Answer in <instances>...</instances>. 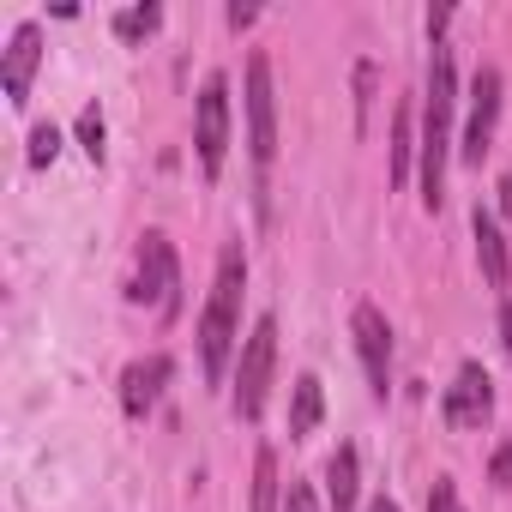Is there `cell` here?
Listing matches in <instances>:
<instances>
[{"label":"cell","mask_w":512,"mask_h":512,"mask_svg":"<svg viewBox=\"0 0 512 512\" xmlns=\"http://www.w3.org/2000/svg\"><path fill=\"white\" fill-rule=\"evenodd\" d=\"M452 103H458V73H452V49L434 43L428 61V109H422V205L440 211L446 199V145H452Z\"/></svg>","instance_id":"obj_1"},{"label":"cell","mask_w":512,"mask_h":512,"mask_svg":"<svg viewBox=\"0 0 512 512\" xmlns=\"http://www.w3.org/2000/svg\"><path fill=\"white\" fill-rule=\"evenodd\" d=\"M241 284H247V260H241V247L229 241V247H223V260H217L211 302H205V314H199V362H205V380H211V386H223V374H229V356H235Z\"/></svg>","instance_id":"obj_2"},{"label":"cell","mask_w":512,"mask_h":512,"mask_svg":"<svg viewBox=\"0 0 512 512\" xmlns=\"http://www.w3.org/2000/svg\"><path fill=\"white\" fill-rule=\"evenodd\" d=\"M133 302H151L163 320L181 314V260H175V241L163 229L139 235V266H133Z\"/></svg>","instance_id":"obj_3"},{"label":"cell","mask_w":512,"mask_h":512,"mask_svg":"<svg viewBox=\"0 0 512 512\" xmlns=\"http://www.w3.org/2000/svg\"><path fill=\"white\" fill-rule=\"evenodd\" d=\"M272 368H278V320L260 314V320H253V332H247V344H241V368H235V416L241 422H260Z\"/></svg>","instance_id":"obj_4"},{"label":"cell","mask_w":512,"mask_h":512,"mask_svg":"<svg viewBox=\"0 0 512 512\" xmlns=\"http://www.w3.org/2000/svg\"><path fill=\"white\" fill-rule=\"evenodd\" d=\"M193 145H199V169L217 181L223 157H229V79L211 73L199 85V109H193Z\"/></svg>","instance_id":"obj_5"},{"label":"cell","mask_w":512,"mask_h":512,"mask_svg":"<svg viewBox=\"0 0 512 512\" xmlns=\"http://www.w3.org/2000/svg\"><path fill=\"white\" fill-rule=\"evenodd\" d=\"M247 151L260 169L278 157V103H272V61L266 55L247 61Z\"/></svg>","instance_id":"obj_6"},{"label":"cell","mask_w":512,"mask_h":512,"mask_svg":"<svg viewBox=\"0 0 512 512\" xmlns=\"http://www.w3.org/2000/svg\"><path fill=\"white\" fill-rule=\"evenodd\" d=\"M440 416H446V428H458V434H470V428H482V422L494 416V386H488L482 362H464V368H458V380L446 386Z\"/></svg>","instance_id":"obj_7"},{"label":"cell","mask_w":512,"mask_h":512,"mask_svg":"<svg viewBox=\"0 0 512 512\" xmlns=\"http://www.w3.org/2000/svg\"><path fill=\"white\" fill-rule=\"evenodd\" d=\"M494 127H500V73L482 67L476 85H470V121H464V163H482L494 151Z\"/></svg>","instance_id":"obj_8"},{"label":"cell","mask_w":512,"mask_h":512,"mask_svg":"<svg viewBox=\"0 0 512 512\" xmlns=\"http://www.w3.org/2000/svg\"><path fill=\"white\" fill-rule=\"evenodd\" d=\"M350 332H356V350H362V368H368L374 398H386V386H392V326H386V314L362 302L350 314Z\"/></svg>","instance_id":"obj_9"},{"label":"cell","mask_w":512,"mask_h":512,"mask_svg":"<svg viewBox=\"0 0 512 512\" xmlns=\"http://www.w3.org/2000/svg\"><path fill=\"white\" fill-rule=\"evenodd\" d=\"M37 61H43V31L37 25H19L13 43H7V61H0V85H7V103L13 109H25V97H31Z\"/></svg>","instance_id":"obj_10"},{"label":"cell","mask_w":512,"mask_h":512,"mask_svg":"<svg viewBox=\"0 0 512 512\" xmlns=\"http://www.w3.org/2000/svg\"><path fill=\"white\" fill-rule=\"evenodd\" d=\"M169 374H175V362H169V356H139V362L121 374V410H127L133 422H139V416H151V404L163 398Z\"/></svg>","instance_id":"obj_11"},{"label":"cell","mask_w":512,"mask_h":512,"mask_svg":"<svg viewBox=\"0 0 512 512\" xmlns=\"http://www.w3.org/2000/svg\"><path fill=\"white\" fill-rule=\"evenodd\" d=\"M470 235H476V260H482V278H488V290H506L512 284V260H506V235H500V223L476 205V217H470Z\"/></svg>","instance_id":"obj_12"},{"label":"cell","mask_w":512,"mask_h":512,"mask_svg":"<svg viewBox=\"0 0 512 512\" xmlns=\"http://www.w3.org/2000/svg\"><path fill=\"white\" fill-rule=\"evenodd\" d=\"M356 488H362V458H356V446H338L332 464H326V500H332V512H356Z\"/></svg>","instance_id":"obj_13"},{"label":"cell","mask_w":512,"mask_h":512,"mask_svg":"<svg viewBox=\"0 0 512 512\" xmlns=\"http://www.w3.org/2000/svg\"><path fill=\"white\" fill-rule=\"evenodd\" d=\"M320 410H326L320 374H296V392H290V440H308L320 428Z\"/></svg>","instance_id":"obj_14"},{"label":"cell","mask_w":512,"mask_h":512,"mask_svg":"<svg viewBox=\"0 0 512 512\" xmlns=\"http://www.w3.org/2000/svg\"><path fill=\"white\" fill-rule=\"evenodd\" d=\"M410 127H416V115H410V103H398V115H392V187L410 181V151H422Z\"/></svg>","instance_id":"obj_15"},{"label":"cell","mask_w":512,"mask_h":512,"mask_svg":"<svg viewBox=\"0 0 512 512\" xmlns=\"http://www.w3.org/2000/svg\"><path fill=\"white\" fill-rule=\"evenodd\" d=\"M253 512H278V452H253Z\"/></svg>","instance_id":"obj_16"},{"label":"cell","mask_w":512,"mask_h":512,"mask_svg":"<svg viewBox=\"0 0 512 512\" xmlns=\"http://www.w3.org/2000/svg\"><path fill=\"white\" fill-rule=\"evenodd\" d=\"M157 25H163V7H127V13H115V37L121 43H145Z\"/></svg>","instance_id":"obj_17"},{"label":"cell","mask_w":512,"mask_h":512,"mask_svg":"<svg viewBox=\"0 0 512 512\" xmlns=\"http://www.w3.org/2000/svg\"><path fill=\"white\" fill-rule=\"evenodd\" d=\"M103 139H109L103 109H97V103H91V109H79V151H85L91 163H103Z\"/></svg>","instance_id":"obj_18"},{"label":"cell","mask_w":512,"mask_h":512,"mask_svg":"<svg viewBox=\"0 0 512 512\" xmlns=\"http://www.w3.org/2000/svg\"><path fill=\"white\" fill-rule=\"evenodd\" d=\"M55 157H61V133H55V127H49V121H43V127H37V133H31V163H37V169H43V163H55Z\"/></svg>","instance_id":"obj_19"},{"label":"cell","mask_w":512,"mask_h":512,"mask_svg":"<svg viewBox=\"0 0 512 512\" xmlns=\"http://www.w3.org/2000/svg\"><path fill=\"white\" fill-rule=\"evenodd\" d=\"M428 512H464V500H458V482H452V476H434V488H428Z\"/></svg>","instance_id":"obj_20"},{"label":"cell","mask_w":512,"mask_h":512,"mask_svg":"<svg viewBox=\"0 0 512 512\" xmlns=\"http://www.w3.org/2000/svg\"><path fill=\"white\" fill-rule=\"evenodd\" d=\"M368 103H374V67L362 61L356 67V109H362V121H368Z\"/></svg>","instance_id":"obj_21"},{"label":"cell","mask_w":512,"mask_h":512,"mask_svg":"<svg viewBox=\"0 0 512 512\" xmlns=\"http://www.w3.org/2000/svg\"><path fill=\"white\" fill-rule=\"evenodd\" d=\"M284 512H314V488H308V482H290V494H284Z\"/></svg>","instance_id":"obj_22"},{"label":"cell","mask_w":512,"mask_h":512,"mask_svg":"<svg viewBox=\"0 0 512 512\" xmlns=\"http://www.w3.org/2000/svg\"><path fill=\"white\" fill-rule=\"evenodd\" d=\"M494 482H500V488H512V446H500V452H494Z\"/></svg>","instance_id":"obj_23"},{"label":"cell","mask_w":512,"mask_h":512,"mask_svg":"<svg viewBox=\"0 0 512 512\" xmlns=\"http://www.w3.org/2000/svg\"><path fill=\"white\" fill-rule=\"evenodd\" d=\"M446 25H452V13H446V7H434V13H428V37L440 43V31H446Z\"/></svg>","instance_id":"obj_24"},{"label":"cell","mask_w":512,"mask_h":512,"mask_svg":"<svg viewBox=\"0 0 512 512\" xmlns=\"http://www.w3.org/2000/svg\"><path fill=\"white\" fill-rule=\"evenodd\" d=\"M500 217H506V223H512V169H506V175H500Z\"/></svg>","instance_id":"obj_25"},{"label":"cell","mask_w":512,"mask_h":512,"mask_svg":"<svg viewBox=\"0 0 512 512\" xmlns=\"http://www.w3.org/2000/svg\"><path fill=\"white\" fill-rule=\"evenodd\" d=\"M500 344H506V356H512V302H500Z\"/></svg>","instance_id":"obj_26"},{"label":"cell","mask_w":512,"mask_h":512,"mask_svg":"<svg viewBox=\"0 0 512 512\" xmlns=\"http://www.w3.org/2000/svg\"><path fill=\"white\" fill-rule=\"evenodd\" d=\"M253 19H260V13H253V7H229V25H235V31H247Z\"/></svg>","instance_id":"obj_27"},{"label":"cell","mask_w":512,"mask_h":512,"mask_svg":"<svg viewBox=\"0 0 512 512\" xmlns=\"http://www.w3.org/2000/svg\"><path fill=\"white\" fill-rule=\"evenodd\" d=\"M368 512H398V500H386V494H380V500H374Z\"/></svg>","instance_id":"obj_28"}]
</instances>
